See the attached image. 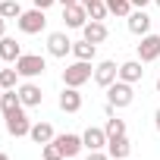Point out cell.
I'll return each instance as SVG.
<instances>
[{"label": "cell", "mask_w": 160, "mask_h": 160, "mask_svg": "<svg viewBox=\"0 0 160 160\" xmlns=\"http://www.w3.org/2000/svg\"><path fill=\"white\" fill-rule=\"evenodd\" d=\"M91 75H94L91 60H75V63H69L63 69V82H66V88H82Z\"/></svg>", "instance_id": "obj_1"}, {"label": "cell", "mask_w": 160, "mask_h": 160, "mask_svg": "<svg viewBox=\"0 0 160 160\" xmlns=\"http://www.w3.org/2000/svg\"><path fill=\"white\" fill-rule=\"evenodd\" d=\"M132 101H135V91H132L129 82H122V78H116V82L107 88V104L110 107H129Z\"/></svg>", "instance_id": "obj_2"}, {"label": "cell", "mask_w": 160, "mask_h": 160, "mask_svg": "<svg viewBox=\"0 0 160 160\" xmlns=\"http://www.w3.org/2000/svg\"><path fill=\"white\" fill-rule=\"evenodd\" d=\"M19 22V32H25V35H38V32H44V25H47V19H44V10H22V16L16 19Z\"/></svg>", "instance_id": "obj_3"}, {"label": "cell", "mask_w": 160, "mask_h": 160, "mask_svg": "<svg viewBox=\"0 0 160 160\" xmlns=\"http://www.w3.org/2000/svg\"><path fill=\"white\" fill-rule=\"evenodd\" d=\"M13 66L19 69V75H22V78H35V75H41V72L47 69L44 57H38V53H22Z\"/></svg>", "instance_id": "obj_4"}, {"label": "cell", "mask_w": 160, "mask_h": 160, "mask_svg": "<svg viewBox=\"0 0 160 160\" xmlns=\"http://www.w3.org/2000/svg\"><path fill=\"white\" fill-rule=\"evenodd\" d=\"M7 132L13 135V138H22V135H28L32 132V122H28V116H25V110L19 107V110H13V113H7Z\"/></svg>", "instance_id": "obj_5"}, {"label": "cell", "mask_w": 160, "mask_h": 160, "mask_svg": "<svg viewBox=\"0 0 160 160\" xmlns=\"http://www.w3.org/2000/svg\"><path fill=\"white\" fill-rule=\"evenodd\" d=\"M157 57H160V35H141L138 60H141V63H154Z\"/></svg>", "instance_id": "obj_6"}, {"label": "cell", "mask_w": 160, "mask_h": 160, "mask_svg": "<svg viewBox=\"0 0 160 160\" xmlns=\"http://www.w3.org/2000/svg\"><path fill=\"white\" fill-rule=\"evenodd\" d=\"M119 78V66L113 63V60H104V63H98V69H94V82L101 85V88H110L113 82Z\"/></svg>", "instance_id": "obj_7"}, {"label": "cell", "mask_w": 160, "mask_h": 160, "mask_svg": "<svg viewBox=\"0 0 160 160\" xmlns=\"http://www.w3.org/2000/svg\"><path fill=\"white\" fill-rule=\"evenodd\" d=\"M47 50H50V57H66V53H72V41L66 38V32H53V35H47Z\"/></svg>", "instance_id": "obj_8"}, {"label": "cell", "mask_w": 160, "mask_h": 160, "mask_svg": "<svg viewBox=\"0 0 160 160\" xmlns=\"http://www.w3.org/2000/svg\"><path fill=\"white\" fill-rule=\"evenodd\" d=\"M63 19H66V25H69V28H82V25L88 22V10H85V3L63 7Z\"/></svg>", "instance_id": "obj_9"}, {"label": "cell", "mask_w": 160, "mask_h": 160, "mask_svg": "<svg viewBox=\"0 0 160 160\" xmlns=\"http://www.w3.org/2000/svg\"><path fill=\"white\" fill-rule=\"evenodd\" d=\"M53 141L60 144V151H63V157H75L78 151L85 148V141H82V135H72V132H66V135H57Z\"/></svg>", "instance_id": "obj_10"}, {"label": "cell", "mask_w": 160, "mask_h": 160, "mask_svg": "<svg viewBox=\"0 0 160 160\" xmlns=\"http://www.w3.org/2000/svg\"><path fill=\"white\" fill-rule=\"evenodd\" d=\"M107 154H110V160H129V154H132L129 138H126V135H119V138H107Z\"/></svg>", "instance_id": "obj_11"}, {"label": "cell", "mask_w": 160, "mask_h": 160, "mask_svg": "<svg viewBox=\"0 0 160 160\" xmlns=\"http://www.w3.org/2000/svg\"><path fill=\"white\" fill-rule=\"evenodd\" d=\"M126 19H129V32H132V35H148V32H151V16H148L144 10H132Z\"/></svg>", "instance_id": "obj_12"}, {"label": "cell", "mask_w": 160, "mask_h": 160, "mask_svg": "<svg viewBox=\"0 0 160 160\" xmlns=\"http://www.w3.org/2000/svg\"><path fill=\"white\" fill-rule=\"evenodd\" d=\"M16 91H19V101H22V107H38V104L44 101V94H41V88H38L35 82H25V85H19Z\"/></svg>", "instance_id": "obj_13"}, {"label": "cell", "mask_w": 160, "mask_h": 160, "mask_svg": "<svg viewBox=\"0 0 160 160\" xmlns=\"http://www.w3.org/2000/svg\"><path fill=\"white\" fill-rule=\"evenodd\" d=\"M60 110H63V113H78V110H82V94H78V88H63V94H60Z\"/></svg>", "instance_id": "obj_14"}, {"label": "cell", "mask_w": 160, "mask_h": 160, "mask_svg": "<svg viewBox=\"0 0 160 160\" xmlns=\"http://www.w3.org/2000/svg\"><path fill=\"white\" fill-rule=\"evenodd\" d=\"M82 141H85L88 151H101V148H107V132L98 129V126H88L85 135H82Z\"/></svg>", "instance_id": "obj_15"}, {"label": "cell", "mask_w": 160, "mask_h": 160, "mask_svg": "<svg viewBox=\"0 0 160 160\" xmlns=\"http://www.w3.org/2000/svg\"><path fill=\"white\" fill-rule=\"evenodd\" d=\"M141 75H144V69H141V60H126V63L119 66V78H122V82H129V85L141 82Z\"/></svg>", "instance_id": "obj_16"}, {"label": "cell", "mask_w": 160, "mask_h": 160, "mask_svg": "<svg viewBox=\"0 0 160 160\" xmlns=\"http://www.w3.org/2000/svg\"><path fill=\"white\" fill-rule=\"evenodd\" d=\"M82 35H85V41L101 44V41H107V25H104V22H98V19H91V22H85V25H82Z\"/></svg>", "instance_id": "obj_17"}, {"label": "cell", "mask_w": 160, "mask_h": 160, "mask_svg": "<svg viewBox=\"0 0 160 160\" xmlns=\"http://www.w3.org/2000/svg\"><path fill=\"white\" fill-rule=\"evenodd\" d=\"M22 57V47H19V41L16 38H0V60H7V63H16Z\"/></svg>", "instance_id": "obj_18"}, {"label": "cell", "mask_w": 160, "mask_h": 160, "mask_svg": "<svg viewBox=\"0 0 160 160\" xmlns=\"http://www.w3.org/2000/svg\"><path fill=\"white\" fill-rule=\"evenodd\" d=\"M28 138H32L35 144H47V141H53L57 135H53V126H50V122H32Z\"/></svg>", "instance_id": "obj_19"}, {"label": "cell", "mask_w": 160, "mask_h": 160, "mask_svg": "<svg viewBox=\"0 0 160 160\" xmlns=\"http://www.w3.org/2000/svg\"><path fill=\"white\" fill-rule=\"evenodd\" d=\"M22 107V101H19V91L16 88H10V91H3V94H0V113H13V110H19Z\"/></svg>", "instance_id": "obj_20"}, {"label": "cell", "mask_w": 160, "mask_h": 160, "mask_svg": "<svg viewBox=\"0 0 160 160\" xmlns=\"http://www.w3.org/2000/svg\"><path fill=\"white\" fill-rule=\"evenodd\" d=\"M72 53H75V60H94V53H98V44H91V41H72Z\"/></svg>", "instance_id": "obj_21"}, {"label": "cell", "mask_w": 160, "mask_h": 160, "mask_svg": "<svg viewBox=\"0 0 160 160\" xmlns=\"http://www.w3.org/2000/svg\"><path fill=\"white\" fill-rule=\"evenodd\" d=\"M82 3H85V10H88V19L104 22V16L110 13V10H107V0H82Z\"/></svg>", "instance_id": "obj_22"}, {"label": "cell", "mask_w": 160, "mask_h": 160, "mask_svg": "<svg viewBox=\"0 0 160 160\" xmlns=\"http://www.w3.org/2000/svg\"><path fill=\"white\" fill-rule=\"evenodd\" d=\"M0 16H3V19H19L22 16L19 0H0Z\"/></svg>", "instance_id": "obj_23"}, {"label": "cell", "mask_w": 160, "mask_h": 160, "mask_svg": "<svg viewBox=\"0 0 160 160\" xmlns=\"http://www.w3.org/2000/svg\"><path fill=\"white\" fill-rule=\"evenodd\" d=\"M16 78H19V69L16 66L13 69H0V88H3V91L16 88Z\"/></svg>", "instance_id": "obj_24"}, {"label": "cell", "mask_w": 160, "mask_h": 160, "mask_svg": "<svg viewBox=\"0 0 160 160\" xmlns=\"http://www.w3.org/2000/svg\"><path fill=\"white\" fill-rule=\"evenodd\" d=\"M104 132H107V138H119V135H126V122L122 119H107Z\"/></svg>", "instance_id": "obj_25"}, {"label": "cell", "mask_w": 160, "mask_h": 160, "mask_svg": "<svg viewBox=\"0 0 160 160\" xmlns=\"http://www.w3.org/2000/svg\"><path fill=\"white\" fill-rule=\"evenodd\" d=\"M107 10L116 13V16H129L132 13V3H129V0H107Z\"/></svg>", "instance_id": "obj_26"}, {"label": "cell", "mask_w": 160, "mask_h": 160, "mask_svg": "<svg viewBox=\"0 0 160 160\" xmlns=\"http://www.w3.org/2000/svg\"><path fill=\"white\" fill-rule=\"evenodd\" d=\"M41 157H44V160H66L57 141H47V144H44V151H41Z\"/></svg>", "instance_id": "obj_27"}, {"label": "cell", "mask_w": 160, "mask_h": 160, "mask_svg": "<svg viewBox=\"0 0 160 160\" xmlns=\"http://www.w3.org/2000/svg\"><path fill=\"white\" fill-rule=\"evenodd\" d=\"M88 160H110V154H104V151H88Z\"/></svg>", "instance_id": "obj_28"}, {"label": "cell", "mask_w": 160, "mask_h": 160, "mask_svg": "<svg viewBox=\"0 0 160 160\" xmlns=\"http://www.w3.org/2000/svg\"><path fill=\"white\" fill-rule=\"evenodd\" d=\"M129 3H132V7H135V10H144V7H148V3H151V0H129Z\"/></svg>", "instance_id": "obj_29"}, {"label": "cell", "mask_w": 160, "mask_h": 160, "mask_svg": "<svg viewBox=\"0 0 160 160\" xmlns=\"http://www.w3.org/2000/svg\"><path fill=\"white\" fill-rule=\"evenodd\" d=\"M50 3H57V0H35V7H38V10H47Z\"/></svg>", "instance_id": "obj_30"}, {"label": "cell", "mask_w": 160, "mask_h": 160, "mask_svg": "<svg viewBox=\"0 0 160 160\" xmlns=\"http://www.w3.org/2000/svg\"><path fill=\"white\" fill-rule=\"evenodd\" d=\"M3 35H7V19L0 16V38H3Z\"/></svg>", "instance_id": "obj_31"}, {"label": "cell", "mask_w": 160, "mask_h": 160, "mask_svg": "<svg viewBox=\"0 0 160 160\" xmlns=\"http://www.w3.org/2000/svg\"><path fill=\"white\" fill-rule=\"evenodd\" d=\"M57 3H63V7H72V3H82V0H57Z\"/></svg>", "instance_id": "obj_32"}, {"label": "cell", "mask_w": 160, "mask_h": 160, "mask_svg": "<svg viewBox=\"0 0 160 160\" xmlns=\"http://www.w3.org/2000/svg\"><path fill=\"white\" fill-rule=\"evenodd\" d=\"M154 126H157V132H160V110L154 113Z\"/></svg>", "instance_id": "obj_33"}, {"label": "cell", "mask_w": 160, "mask_h": 160, "mask_svg": "<svg viewBox=\"0 0 160 160\" xmlns=\"http://www.w3.org/2000/svg\"><path fill=\"white\" fill-rule=\"evenodd\" d=\"M0 160H10V154H0Z\"/></svg>", "instance_id": "obj_34"}, {"label": "cell", "mask_w": 160, "mask_h": 160, "mask_svg": "<svg viewBox=\"0 0 160 160\" xmlns=\"http://www.w3.org/2000/svg\"><path fill=\"white\" fill-rule=\"evenodd\" d=\"M157 91H160V78H157Z\"/></svg>", "instance_id": "obj_35"}, {"label": "cell", "mask_w": 160, "mask_h": 160, "mask_svg": "<svg viewBox=\"0 0 160 160\" xmlns=\"http://www.w3.org/2000/svg\"><path fill=\"white\" fill-rule=\"evenodd\" d=\"M154 3H157V7H160V0H154Z\"/></svg>", "instance_id": "obj_36"}, {"label": "cell", "mask_w": 160, "mask_h": 160, "mask_svg": "<svg viewBox=\"0 0 160 160\" xmlns=\"http://www.w3.org/2000/svg\"><path fill=\"white\" fill-rule=\"evenodd\" d=\"M66 160H72V157H66Z\"/></svg>", "instance_id": "obj_37"}, {"label": "cell", "mask_w": 160, "mask_h": 160, "mask_svg": "<svg viewBox=\"0 0 160 160\" xmlns=\"http://www.w3.org/2000/svg\"><path fill=\"white\" fill-rule=\"evenodd\" d=\"M0 91H3V88H0Z\"/></svg>", "instance_id": "obj_38"}]
</instances>
